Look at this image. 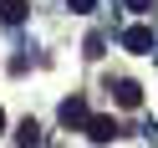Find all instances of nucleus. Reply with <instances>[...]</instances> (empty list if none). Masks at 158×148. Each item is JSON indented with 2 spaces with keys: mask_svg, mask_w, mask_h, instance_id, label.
<instances>
[{
  "mask_svg": "<svg viewBox=\"0 0 158 148\" xmlns=\"http://www.w3.org/2000/svg\"><path fill=\"white\" fill-rule=\"evenodd\" d=\"M15 143H21V148H41V123H36V117H26V123L15 128Z\"/></svg>",
  "mask_w": 158,
  "mask_h": 148,
  "instance_id": "nucleus-5",
  "label": "nucleus"
},
{
  "mask_svg": "<svg viewBox=\"0 0 158 148\" xmlns=\"http://www.w3.org/2000/svg\"><path fill=\"white\" fill-rule=\"evenodd\" d=\"M87 117H92V112H87L82 97H66V102H61V128H87Z\"/></svg>",
  "mask_w": 158,
  "mask_h": 148,
  "instance_id": "nucleus-1",
  "label": "nucleus"
},
{
  "mask_svg": "<svg viewBox=\"0 0 158 148\" xmlns=\"http://www.w3.org/2000/svg\"><path fill=\"white\" fill-rule=\"evenodd\" d=\"M26 11H31L26 0H0V21H5V26H21V21H26Z\"/></svg>",
  "mask_w": 158,
  "mask_h": 148,
  "instance_id": "nucleus-6",
  "label": "nucleus"
},
{
  "mask_svg": "<svg viewBox=\"0 0 158 148\" xmlns=\"http://www.w3.org/2000/svg\"><path fill=\"white\" fill-rule=\"evenodd\" d=\"M82 133L92 138V143H112V138H117V123H112V117H87Z\"/></svg>",
  "mask_w": 158,
  "mask_h": 148,
  "instance_id": "nucleus-2",
  "label": "nucleus"
},
{
  "mask_svg": "<svg viewBox=\"0 0 158 148\" xmlns=\"http://www.w3.org/2000/svg\"><path fill=\"white\" fill-rule=\"evenodd\" d=\"M148 5H153V0H127V11H148Z\"/></svg>",
  "mask_w": 158,
  "mask_h": 148,
  "instance_id": "nucleus-8",
  "label": "nucleus"
},
{
  "mask_svg": "<svg viewBox=\"0 0 158 148\" xmlns=\"http://www.w3.org/2000/svg\"><path fill=\"white\" fill-rule=\"evenodd\" d=\"M112 97H117V107H127V112H133V107L143 102V87H138V82H127V77H123V82L112 87Z\"/></svg>",
  "mask_w": 158,
  "mask_h": 148,
  "instance_id": "nucleus-3",
  "label": "nucleus"
},
{
  "mask_svg": "<svg viewBox=\"0 0 158 148\" xmlns=\"http://www.w3.org/2000/svg\"><path fill=\"white\" fill-rule=\"evenodd\" d=\"M123 46H127V51H148V46H153V31H148V26H127Z\"/></svg>",
  "mask_w": 158,
  "mask_h": 148,
  "instance_id": "nucleus-4",
  "label": "nucleus"
},
{
  "mask_svg": "<svg viewBox=\"0 0 158 148\" xmlns=\"http://www.w3.org/2000/svg\"><path fill=\"white\" fill-rule=\"evenodd\" d=\"M66 5H72V11H92L97 0H66Z\"/></svg>",
  "mask_w": 158,
  "mask_h": 148,
  "instance_id": "nucleus-7",
  "label": "nucleus"
},
{
  "mask_svg": "<svg viewBox=\"0 0 158 148\" xmlns=\"http://www.w3.org/2000/svg\"><path fill=\"white\" fill-rule=\"evenodd\" d=\"M0 133H5V112H0Z\"/></svg>",
  "mask_w": 158,
  "mask_h": 148,
  "instance_id": "nucleus-9",
  "label": "nucleus"
}]
</instances>
